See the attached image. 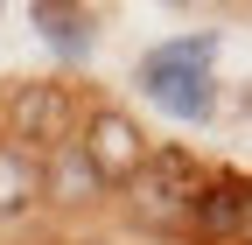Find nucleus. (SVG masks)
I'll list each match as a JSON object with an SVG mask.
<instances>
[{
    "label": "nucleus",
    "instance_id": "nucleus-1",
    "mask_svg": "<svg viewBox=\"0 0 252 245\" xmlns=\"http://www.w3.org/2000/svg\"><path fill=\"white\" fill-rule=\"evenodd\" d=\"M84 112H91L84 84H70V77H14L0 91V140H14V147L49 161L56 147H70L84 133Z\"/></svg>",
    "mask_w": 252,
    "mask_h": 245
},
{
    "label": "nucleus",
    "instance_id": "nucleus-2",
    "mask_svg": "<svg viewBox=\"0 0 252 245\" xmlns=\"http://www.w3.org/2000/svg\"><path fill=\"white\" fill-rule=\"evenodd\" d=\"M210 63H217V35H175V42H161V49H147L140 56V91L161 112H175V119H210L217 112V77H210Z\"/></svg>",
    "mask_w": 252,
    "mask_h": 245
},
{
    "label": "nucleus",
    "instance_id": "nucleus-3",
    "mask_svg": "<svg viewBox=\"0 0 252 245\" xmlns=\"http://www.w3.org/2000/svg\"><path fill=\"white\" fill-rule=\"evenodd\" d=\"M210 175H217V168H203L189 147H154L147 168L133 175V189H126V203H133L140 224H182L189 203L210 189Z\"/></svg>",
    "mask_w": 252,
    "mask_h": 245
},
{
    "label": "nucleus",
    "instance_id": "nucleus-4",
    "mask_svg": "<svg viewBox=\"0 0 252 245\" xmlns=\"http://www.w3.org/2000/svg\"><path fill=\"white\" fill-rule=\"evenodd\" d=\"M77 147L91 154V168L105 175V189H112V196H126V189H133V175H140V168H147V154H154L147 126H140L126 105H112V98H91Z\"/></svg>",
    "mask_w": 252,
    "mask_h": 245
},
{
    "label": "nucleus",
    "instance_id": "nucleus-5",
    "mask_svg": "<svg viewBox=\"0 0 252 245\" xmlns=\"http://www.w3.org/2000/svg\"><path fill=\"white\" fill-rule=\"evenodd\" d=\"M112 189H105V175L91 168V154L70 140V147H56V154L42 161V203L56 210V217H77V210H98Z\"/></svg>",
    "mask_w": 252,
    "mask_h": 245
},
{
    "label": "nucleus",
    "instance_id": "nucleus-6",
    "mask_svg": "<svg viewBox=\"0 0 252 245\" xmlns=\"http://www.w3.org/2000/svg\"><path fill=\"white\" fill-rule=\"evenodd\" d=\"M245 210H252V189H238V175H210V189L189 203L182 231L217 238V245H238V238H245Z\"/></svg>",
    "mask_w": 252,
    "mask_h": 245
},
{
    "label": "nucleus",
    "instance_id": "nucleus-7",
    "mask_svg": "<svg viewBox=\"0 0 252 245\" xmlns=\"http://www.w3.org/2000/svg\"><path fill=\"white\" fill-rule=\"evenodd\" d=\"M42 203V154H28V147L0 140V231H21Z\"/></svg>",
    "mask_w": 252,
    "mask_h": 245
},
{
    "label": "nucleus",
    "instance_id": "nucleus-8",
    "mask_svg": "<svg viewBox=\"0 0 252 245\" xmlns=\"http://www.w3.org/2000/svg\"><path fill=\"white\" fill-rule=\"evenodd\" d=\"M28 21H35V35L63 56V63H84L91 42H98V14H91V7H70V0H35Z\"/></svg>",
    "mask_w": 252,
    "mask_h": 245
},
{
    "label": "nucleus",
    "instance_id": "nucleus-9",
    "mask_svg": "<svg viewBox=\"0 0 252 245\" xmlns=\"http://www.w3.org/2000/svg\"><path fill=\"white\" fill-rule=\"evenodd\" d=\"M245 238H252V210H245Z\"/></svg>",
    "mask_w": 252,
    "mask_h": 245
}]
</instances>
